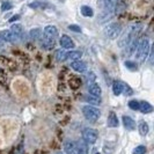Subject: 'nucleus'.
Listing matches in <instances>:
<instances>
[{
    "mask_svg": "<svg viewBox=\"0 0 154 154\" xmlns=\"http://www.w3.org/2000/svg\"><path fill=\"white\" fill-rule=\"evenodd\" d=\"M134 52H136V58L138 59V62L143 63L146 60L151 52V43H149L148 37H144L139 41Z\"/></svg>",
    "mask_w": 154,
    "mask_h": 154,
    "instance_id": "1",
    "label": "nucleus"
},
{
    "mask_svg": "<svg viewBox=\"0 0 154 154\" xmlns=\"http://www.w3.org/2000/svg\"><path fill=\"white\" fill-rule=\"evenodd\" d=\"M58 36V30L54 26H46L43 32V44L45 49H51L54 46V41Z\"/></svg>",
    "mask_w": 154,
    "mask_h": 154,
    "instance_id": "2",
    "label": "nucleus"
},
{
    "mask_svg": "<svg viewBox=\"0 0 154 154\" xmlns=\"http://www.w3.org/2000/svg\"><path fill=\"white\" fill-rule=\"evenodd\" d=\"M141 30V24H132L129 28L126 35H124L123 38L119 41V46H126L133 38H137V35Z\"/></svg>",
    "mask_w": 154,
    "mask_h": 154,
    "instance_id": "3",
    "label": "nucleus"
},
{
    "mask_svg": "<svg viewBox=\"0 0 154 154\" xmlns=\"http://www.w3.org/2000/svg\"><path fill=\"white\" fill-rule=\"evenodd\" d=\"M82 114L86 117V119H88L89 122H96L101 117L100 109L94 107V106H91V104L82 107Z\"/></svg>",
    "mask_w": 154,
    "mask_h": 154,
    "instance_id": "4",
    "label": "nucleus"
},
{
    "mask_svg": "<svg viewBox=\"0 0 154 154\" xmlns=\"http://www.w3.org/2000/svg\"><path fill=\"white\" fill-rule=\"evenodd\" d=\"M121 31H122V27H121V24L119 23H110L108 24L106 28H104V35L110 39H115L117 38V36L121 34Z\"/></svg>",
    "mask_w": 154,
    "mask_h": 154,
    "instance_id": "5",
    "label": "nucleus"
},
{
    "mask_svg": "<svg viewBox=\"0 0 154 154\" xmlns=\"http://www.w3.org/2000/svg\"><path fill=\"white\" fill-rule=\"evenodd\" d=\"M99 138V132L95 129L87 128L82 131V140L85 141L87 145H93L96 143V140Z\"/></svg>",
    "mask_w": 154,
    "mask_h": 154,
    "instance_id": "6",
    "label": "nucleus"
},
{
    "mask_svg": "<svg viewBox=\"0 0 154 154\" xmlns=\"http://www.w3.org/2000/svg\"><path fill=\"white\" fill-rule=\"evenodd\" d=\"M71 67L73 69V71H75L78 73H85L87 71V64L85 62H81L80 59H78V60L71 63Z\"/></svg>",
    "mask_w": 154,
    "mask_h": 154,
    "instance_id": "7",
    "label": "nucleus"
},
{
    "mask_svg": "<svg viewBox=\"0 0 154 154\" xmlns=\"http://www.w3.org/2000/svg\"><path fill=\"white\" fill-rule=\"evenodd\" d=\"M59 44L62 46L63 49H73L74 48V42H73V39L69 37V36H66V35H63L60 39H59Z\"/></svg>",
    "mask_w": 154,
    "mask_h": 154,
    "instance_id": "8",
    "label": "nucleus"
},
{
    "mask_svg": "<svg viewBox=\"0 0 154 154\" xmlns=\"http://www.w3.org/2000/svg\"><path fill=\"white\" fill-rule=\"evenodd\" d=\"M99 2L103 9H116L119 0H100Z\"/></svg>",
    "mask_w": 154,
    "mask_h": 154,
    "instance_id": "9",
    "label": "nucleus"
},
{
    "mask_svg": "<svg viewBox=\"0 0 154 154\" xmlns=\"http://www.w3.org/2000/svg\"><path fill=\"white\" fill-rule=\"evenodd\" d=\"M64 149H65L66 154H78L75 141H73V140H66L64 143Z\"/></svg>",
    "mask_w": 154,
    "mask_h": 154,
    "instance_id": "10",
    "label": "nucleus"
},
{
    "mask_svg": "<svg viewBox=\"0 0 154 154\" xmlns=\"http://www.w3.org/2000/svg\"><path fill=\"white\" fill-rule=\"evenodd\" d=\"M88 93H89V95L100 97L101 94H102V89H101L100 85H97L96 82H94V84L88 85Z\"/></svg>",
    "mask_w": 154,
    "mask_h": 154,
    "instance_id": "11",
    "label": "nucleus"
},
{
    "mask_svg": "<svg viewBox=\"0 0 154 154\" xmlns=\"http://www.w3.org/2000/svg\"><path fill=\"white\" fill-rule=\"evenodd\" d=\"M0 38L2 39L4 42H15L16 37L14 36V34L11 30H2L0 32Z\"/></svg>",
    "mask_w": 154,
    "mask_h": 154,
    "instance_id": "12",
    "label": "nucleus"
},
{
    "mask_svg": "<svg viewBox=\"0 0 154 154\" xmlns=\"http://www.w3.org/2000/svg\"><path fill=\"white\" fill-rule=\"evenodd\" d=\"M123 124L126 130H134L136 129V122L132 119L130 116H123Z\"/></svg>",
    "mask_w": 154,
    "mask_h": 154,
    "instance_id": "13",
    "label": "nucleus"
},
{
    "mask_svg": "<svg viewBox=\"0 0 154 154\" xmlns=\"http://www.w3.org/2000/svg\"><path fill=\"white\" fill-rule=\"evenodd\" d=\"M139 110L143 114H149L153 111V107L151 103H148L146 101H141V102H139Z\"/></svg>",
    "mask_w": 154,
    "mask_h": 154,
    "instance_id": "14",
    "label": "nucleus"
},
{
    "mask_svg": "<svg viewBox=\"0 0 154 154\" xmlns=\"http://www.w3.org/2000/svg\"><path fill=\"white\" fill-rule=\"evenodd\" d=\"M75 147H77L78 154H88L87 144H86L84 140H78V141H75Z\"/></svg>",
    "mask_w": 154,
    "mask_h": 154,
    "instance_id": "15",
    "label": "nucleus"
},
{
    "mask_svg": "<svg viewBox=\"0 0 154 154\" xmlns=\"http://www.w3.org/2000/svg\"><path fill=\"white\" fill-rule=\"evenodd\" d=\"M107 124H108L109 128H117L118 126V118L114 111H111L109 114L108 121H107Z\"/></svg>",
    "mask_w": 154,
    "mask_h": 154,
    "instance_id": "16",
    "label": "nucleus"
},
{
    "mask_svg": "<svg viewBox=\"0 0 154 154\" xmlns=\"http://www.w3.org/2000/svg\"><path fill=\"white\" fill-rule=\"evenodd\" d=\"M11 31L14 34V36H15L16 38H20V37L22 36V34H23V27L21 26V24H17V23H15V24H13V26H12Z\"/></svg>",
    "mask_w": 154,
    "mask_h": 154,
    "instance_id": "17",
    "label": "nucleus"
},
{
    "mask_svg": "<svg viewBox=\"0 0 154 154\" xmlns=\"http://www.w3.org/2000/svg\"><path fill=\"white\" fill-rule=\"evenodd\" d=\"M123 86L124 84L123 82H121V81H114V84H112V92L115 94L116 96H118V95H121L122 92H123Z\"/></svg>",
    "mask_w": 154,
    "mask_h": 154,
    "instance_id": "18",
    "label": "nucleus"
},
{
    "mask_svg": "<svg viewBox=\"0 0 154 154\" xmlns=\"http://www.w3.org/2000/svg\"><path fill=\"white\" fill-rule=\"evenodd\" d=\"M138 129H139V133L141 136H146L148 131H149V128H148V124L145 122V121H140L138 124Z\"/></svg>",
    "mask_w": 154,
    "mask_h": 154,
    "instance_id": "19",
    "label": "nucleus"
},
{
    "mask_svg": "<svg viewBox=\"0 0 154 154\" xmlns=\"http://www.w3.org/2000/svg\"><path fill=\"white\" fill-rule=\"evenodd\" d=\"M56 59L58 62H65L67 60V51H65L64 49H60L56 52Z\"/></svg>",
    "mask_w": 154,
    "mask_h": 154,
    "instance_id": "20",
    "label": "nucleus"
},
{
    "mask_svg": "<svg viewBox=\"0 0 154 154\" xmlns=\"http://www.w3.org/2000/svg\"><path fill=\"white\" fill-rule=\"evenodd\" d=\"M81 56H82V52H81V51H71V52H67V60L74 62V60L80 59Z\"/></svg>",
    "mask_w": 154,
    "mask_h": 154,
    "instance_id": "21",
    "label": "nucleus"
},
{
    "mask_svg": "<svg viewBox=\"0 0 154 154\" xmlns=\"http://www.w3.org/2000/svg\"><path fill=\"white\" fill-rule=\"evenodd\" d=\"M81 14L86 17H92L94 15V12H93V9L89 6H82L81 7Z\"/></svg>",
    "mask_w": 154,
    "mask_h": 154,
    "instance_id": "22",
    "label": "nucleus"
},
{
    "mask_svg": "<svg viewBox=\"0 0 154 154\" xmlns=\"http://www.w3.org/2000/svg\"><path fill=\"white\" fill-rule=\"evenodd\" d=\"M87 102L89 103H93V104H100L101 103V99L100 97H96V96H93V95H89L85 99Z\"/></svg>",
    "mask_w": 154,
    "mask_h": 154,
    "instance_id": "23",
    "label": "nucleus"
},
{
    "mask_svg": "<svg viewBox=\"0 0 154 154\" xmlns=\"http://www.w3.org/2000/svg\"><path fill=\"white\" fill-rule=\"evenodd\" d=\"M80 85H81V80L78 79V78H73L72 80H69V86H71V88H73V89H77Z\"/></svg>",
    "mask_w": 154,
    "mask_h": 154,
    "instance_id": "24",
    "label": "nucleus"
},
{
    "mask_svg": "<svg viewBox=\"0 0 154 154\" xmlns=\"http://www.w3.org/2000/svg\"><path fill=\"white\" fill-rule=\"evenodd\" d=\"M42 36V30L41 29H32L30 30V37L34 39H37Z\"/></svg>",
    "mask_w": 154,
    "mask_h": 154,
    "instance_id": "25",
    "label": "nucleus"
},
{
    "mask_svg": "<svg viewBox=\"0 0 154 154\" xmlns=\"http://www.w3.org/2000/svg\"><path fill=\"white\" fill-rule=\"evenodd\" d=\"M146 153V147L143 145H139L133 149V154H145Z\"/></svg>",
    "mask_w": 154,
    "mask_h": 154,
    "instance_id": "26",
    "label": "nucleus"
},
{
    "mask_svg": "<svg viewBox=\"0 0 154 154\" xmlns=\"http://www.w3.org/2000/svg\"><path fill=\"white\" fill-rule=\"evenodd\" d=\"M129 108L132 110H139V102L136 100H131L129 102Z\"/></svg>",
    "mask_w": 154,
    "mask_h": 154,
    "instance_id": "27",
    "label": "nucleus"
},
{
    "mask_svg": "<svg viewBox=\"0 0 154 154\" xmlns=\"http://www.w3.org/2000/svg\"><path fill=\"white\" fill-rule=\"evenodd\" d=\"M125 66H126L129 69H131V71L137 69V64L133 62H130V60H126V62H125Z\"/></svg>",
    "mask_w": 154,
    "mask_h": 154,
    "instance_id": "28",
    "label": "nucleus"
},
{
    "mask_svg": "<svg viewBox=\"0 0 154 154\" xmlns=\"http://www.w3.org/2000/svg\"><path fill=\"white\" fill-rule=\"evenodd\" d=\"M123 92L126 96H129V95H132V94H133V91L130 88V86L125 85V84H124V86H123Z\"/></svg>",
    "mask_w": 154,
    "mask_h": 154,
    "instance_id": "29",
    "label": "nucleus"
},
{
    "mask_svg": "<svg viewBox=\"0 0 154 154\" xmlns=\"http://www.w3.org/2000/svg\"><path fill=\"white\" fill-rule=\"evenodd\" d=\"M87 82H88V85H91V84H94L95 82V80H96V77H95V74L93 73V72H89V74H88V77H87Z\"/></svg>",
    "mask_w": 154,
    "mask_h": 154,
    "instance_id": "30",
    "label": "nucleus"
},
{
    "mask_svg": "<svg viewBox=\"0 0 154 154\" xmlns=\"http://www.w3.org/2000/svg\"><path fill=\"white\" fill-rule=\"evenodd\" d=\"M11 8H12V4H11L9 1H5V2L2 4V6H1V11L5 12V11H8V9H11Z\"/></svg>",
    "mask_w": 154,
    "mask_h": 154,
    "instance_id": "31",
    "label": "nucleus"
},
{
    "mask_svg": "<svg viewBox=\"0 0 154 154\" xmlns=\"http://www.w3.org/2000/svg\"><path fill=\"white\" fill-rule=\"evenodd\" d=\"M69 29L72 31H75V32H80L81 31V28L79 26H77V24H71V26H69Z\"/></svg>",
    "mask_w": 154,
    "mask_h": 154,
    "instance_id": "32",
    "label": "nucleus"
},
{
    "mask_svg": "<svg viewBox=\"0 0 154 154\" xmlns=\"http://www.w3.org/2000/svg\"><path fill=\"white\" fill-rule=\"evenodd\" d=\"M31 8H37L39 6H42V2H39V1H35V2H31L30 5H29Z\"/></svg>",
    "mask_w": 154,
    "mask_h": 154,
    "instance_id": "33",
    "label": "nucleus"
},
{
    "mask_svg": "<svg viewBox=\"0 0 154 154\" xmlns=\"http://www.w3.org/2000/svg\"><path fill=\"white\" fill-rule=\"evenodd\" d=\"M19 19H20V16H19V15L13 16V17H11V19H9V22H14V21H16V20H19Z\"/></svg>",
    "mask_w": 154,
    "mask_h": 154,
    "instance_id": "34",
    "label": "nucleus"
},
{
    "mask_svg": "<svg viewBox=\"0 0 154 154\" xmlns=\"http://www.w3.org/2000/svg\"><path fill=\"white\" fill-rule=\"evenodd\" d=\"M2 42H4V41H2V39L0 38V45H1V44H2Z\"/></svg>",
    "mask_w": 154,
    "mask_h": 154,
    "instance_id": "35",
    "label": "nucleus"
},
{
    "mask_svg": "<svg viewBox=\"0 0 154 154\" xmlns=\"http://www.w3.org/2000/svg\"><path fill=\"white\" fill-rule=\"evenodd\" d=\"M57 154H63V153H57Z\"/></svg>",
    "mask_w": 154,
    "mask_h": 154,
    "instance_id": "36",
    "label": "nucleus"
},
{
    "mask_svg": "<svg viewBox=\"0 0 154 154\" xmlns=\"http://www.w3.org/2000/svg\"><path fill=\"white\" fill-rule=\"evenodd\" d=\"M96 154H100V153H96Z\"/></svg>",
    "mask_w": 154,
    "mask_h": 154,
    "instance_id": "37",
    "label": "nucleus"
}]
</instances>
